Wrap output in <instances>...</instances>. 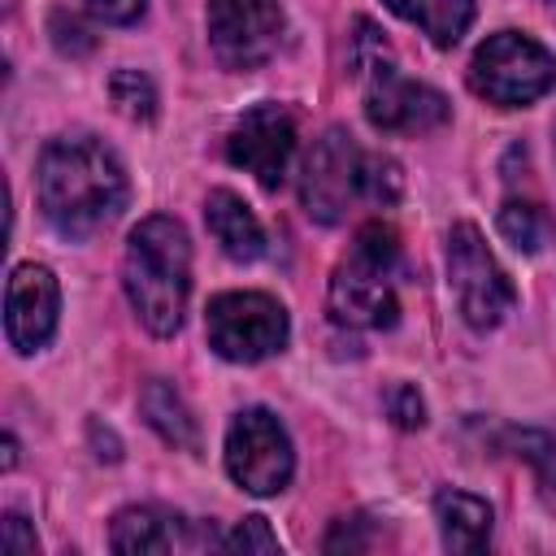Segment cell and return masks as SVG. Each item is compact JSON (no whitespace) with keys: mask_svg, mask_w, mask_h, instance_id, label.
Instances as JSON below:
<instances>
[{"mask_svg":"<svg viewBox=\"0 0 556 556\" xmlns=\"http://www.w3.org/2000/svg\"><path fill=\"white\" fill-rule=\"evenodd\" d=\"M400 165L391 156L365 152L348 130H326L308 161H304V178H300V204L313 222L334 226L348 217V204L369 200V204H391L400 200Z\"/></svg>","mask_w":556,"mask_h":556,"instance_id":"3","label":"cell"},{"mask_svg":"<svg viewBox=\"0 0 556 556\" xmlns=\"http://www.w3.org/2000/svg\"><path fill=\"white\" fill-rule=\"evenodd\" d=\"M552 4H556V0H552Z\"/></svg>","mask_w":556,"mask_h":556,"instance_id":"30","label":"cell"},{"mask_svg":"<svg viewBox=\"0 0 556 556\" xmlns=\"http://www.w3.org/2000/svg\"><path fill=\"white\" fill-rule=\"evenodd\" d=\"M495 226H500V235H504L517 252H539V248L552 239L547 213H543L539 204H526V200H508V204L500 208Z\"/></svg>","mask_w":556,"mask_h":556,"instance_id":"19","label":"cell"},{"mask_svg":"<svg viewBox=\"0 0 556 556\" xmlns=\"http://www.w3.org/2000/svg\"><path fill=\"white\" fill-rule=\"evenodd\" d=\"M369 547H378V521L365 513L334 521V530L326 534V552H369Z\"/></svg>","mask_w":556,"mask_h":556,"instance_id":"21","label":"cell"},{"mask_svg":"<svg viewBox=\"0 0 556 556\" xmlns=\"http://www.w3.org/2000/svg\"><path fill=\"white\" fill-rule=\"evenodd\" d=\"M552 148H556V122H552Z\"/></svg>","mask_w":556,"mask_h":556,"instance_id":"29","label":"cell"},{"mask_svg":"<svg viewBox=\"0 0 556 556\" xmlns=\"http://www.w3.org/2000/svg\"><path fill=\"white\" fill-rule=\"evenodd\" d=\"M295 452L269 408H239L226 430V473L252 495H278L291 482Z\"/></svg>","mask_w":556,"mask_h":556,"instance_id":"9","label":"cell"},{"mask_svg":"<svg viewBox=\"0 0 556 556\" xmlns=\"http://www.w3.org/2000/svg\"><path fill=\"white\" fill-rule=\"evenodd\" d=\"M356 74L365 78V117L378 126V130H391V135H426V130H439L447 117H452V104L443 91L426 87V83H413L395 70L387 43L378 39V30L369 22L356 26Z\"/></svg>","mask_w":556,"mask_h":556,"instance_id":"5","label":"cell"},{"mask_svg":"<svg viewBox=\"0 0 556 556\" xmlns=\"http://www.w3.org/2000/svg\"><path fill=\"white\" fill-rule=\"evenodd\" d=\"M500 443L513 456L534 465V478H539L543 495L552 500L556 495V439L547 430H517V426H508V430H500Z\"/></svg>","mask_w":556,"mask_h":556,"instance_id":"18","label":"cell"},{"mask_svg":"<svg viewBox=\"0 0 556 556\" xmlns=\"http://www.w3.org/2000/svg\"><path fill=\"white\" fill-rule=\"evenodd\" d=\"M0 547H4L9 556H35V552H39V539H35V530L26 526L22 513H4V521H0Z\"/></svg>","mask_w":556,"mask_h":556,"instance_id":"25","label":"cell"},{"mask_svg":"<svg viewBox=\"0 0 556 556\" xmlns=\"http://www.w3.org/2000/svg\"><path fill=\"white\" fill-rule=\"evenodd\" d=\"M282 35L278 0H208V43L226 70H256Z\"/></svg>","mask_w":556,"mask_h":556,"instance_id":"10","label":"cell"},{"mask_svg":"<svg viewBox=\"0 0 556 556\" xmlns=\"http://www.w3.org/2000/svg\"><path fill=\"white\" fill-rule=\"evenodd\" d=\"M447 278H452L460 317L473 330H495L513 313L517 291L500 269V261L491 256V248L482 243L473 222H456L447 230Z\"/></svg>","mask_w":556,"mask_h":556,"instance_id":"8","label":"cell"},{"mask_svg":"<svg viewBox=\"0 0 556 556\" xmlns=\"http://www.w3.org/2000/svg\"><path fill=\"white\" fill-rule=\"evenodd\" d=\"M122 287L152 334H174L191 291V243L174 217H143L122 256Z\"/></svg>","mask_w":556,"mask_h":556,"instance_id":"2","label":"cell"},{"mask_svg":"<svg viewBox=\"0 0 556 556\" xmlns=\"http://www.w3.org/2000/svg\"><path fill=\"white\" fill-rule=\"evenodd\" d=\"M109 96H113L117 113L130 117V122H152L156 117V87L139 70H117L109 78Z\"/></svg>","mask_w":556,"mask_h":556,"instance_id":"20","label":"cell"},{"mask_svg":"<svg viewBox=\"0 0 556 556\" xmlns=\"http://www.w3.org/2000/svg\"><path fill=\"white\" fill-rule=\"evenodd\" d=\"M226 552H278V534L269 530L265 517H243L226 539H222Z\"/></svg>","mask_w":556,"mask_h":556,"instance_id":"22","label":"cell"},{"mask_svg":"<svg viewBox=\"0 0 556 556\" xmlns=\"http://www.w3.org/2000/svg\"><path fill=\"white\" fill-rule=\"evenodd\" d=\"M56 313H61V287H56L52 269L48 265H17L9 274V287H4V334H9V343L22 356L39 352L56 330Z\"/></svg>","mask_w":556,"mask_h":556,"instance_id":"12","label":"cell"},{"mask_svg":"<svg viewBox=\"0 0 556 556\" xmlns=\"http://www.w3.org/2000/svg\"><path fill=\"white\" fill-rule=\"evenodd\" d=\"M395 261H400V239L387 222H365L356 230L352 252L334 265L330 274V313L343 326L356 330H387L400 317L395 300Z\"/></svg>","mask_w":556,"mask_h":556,"instance_id":"4","label":"cell"},{"mask_svg":"<svg viewBox=\"0 0 556 556\" xmlns=\"http://www.w3.org/2000/svg\"><path fill=\"white\" fill-rule=\"evenodd\" d=\"M113 552H174L182 543V517L156 504H130L113 517Z\"/></svg>","mask_w":556,"mask_h":556,"instance_id":"15","label":"cell"},{"mask_svg":"<svg viewBox=\"0 0 556 556\" xmlns=\"http://www.w3.org/2000/svg\"><path fill=\"white\" fill-rule=\"evenodd\" d=\"M204 334L222 361L256 365V361L282 352L291 321H287V308L265 291H226V295L208 300Z\"/></svg>","mask_w":556,"mask_h":556,"instance_id":"7","label":"cell"},{"mask_svg":"<svg viewBox=\"0 0 556 556\" xmlns=\"http://www.w3.org/2000/svg\"><path fill=\"white\" fill-rule=\"evenodd\" d=\"M139 413H143V421H148L169 447H187V452H195V443H200V434H195V417H191V408L182 404V395H178L169 382L152 378V382L143 387V395H139Z\"/></svg>","mask_w":556,"mask_h":556,"instance_id":"17","label":"cell"},{"mask_svg":"<svg viewBox=\"0 0 556 556\" xmlns=\"http://www.w3.org/2000/svg\"><path fill=\"white\" fill-rule=\"evenodd\" d=\"M382 4L395 17L413 22L439 48H452L473 22V0H382Z\"/></svg>","mask_w":556,"mask_h":556,"instance_id":"16","label":"cell"},{"mask_svg":"<svg viewBox=\"0 0 556 556\" xmlns=\"http://www.w3.org/2000/svg\"><path fill=\"white\" fill-rule=\"evenodd\" d=\"M434 521H439V534H443V547L447 552H486L491 543V504L469 495V491H439L434 495Z\"/></svg>","mask_w":556,"mask_h":556,"instance_id":"14","label":"cell"},{"mask_svg":"<svg viewBox=\"0 0 556 556\" xmlns=\"http://www.w3.org/2000/svg\"><path fill=\"white\" fill-rule=\"evenodd\" d=\"M52 43L61 48V52H91L96 48V39H91V30L74 17V13H52Z\"/></svg>","mask_w":556,"mask_h":556,"instance_id":"24","label":"cell"},{"mask_svg":"<svg viewBox=\"0 0 556 556\" xmlns=\"http://www.w3.org/2000/svg\"><path fill=\"white\" fill-rule=\"evenodd\" d=\"M295 152V122L282 104H256L248 109L226 139V156L230 165H239L243 174H252L261 187H282L287 165Z\"/></svg>","mask_w":556,"mask_h":556,"instance_id":"11","label":"cell"},{"mask_svg":"<svg viewBox=\"0 0 556 556\" xmlns=\"http://www.w3.org/2000/svg\"><path fill=\"white\" fill-rule=\"evenodd\" d=\"M39 208L48 226L65 239H87L109 226L126 204L122 161L91 135L52 139L39 152Z\"/></svg>","mask_w":556,"mask_h":556,"instance_id":"1","label":"cell"},{"mask_svg":"<svg viewBox=\"0 0 556 556\" xmlns=\"http://www.w3.org/2000/svg\"><path fill=\"white\" fill-rule=\"evenodd\" d=\"M387 413H391V421H395L400 430L426 426V400H421L417 387H408V382H395V387L387 391Z\"/></svg>","mask_w":556,"mask_h":556,"instance_id":"23","label":"cell"},{"mask_svg":"<svg viewBox=\"0 0 556 556\" xmlns=\"http://www.w3.org/2000/svg\"><path fill=\"white\" fill-rule=\"evenodd\" d=\"M87 434H91V447H96V456H100V460H117V456H122V443H117V434H113L109 426L91 421V426H87Z\"/></svg>","mask_w":556,"mask_h":556,"instance_id":"27","label":"cell"},{"mask_svg":"<svg viewBox=\"0 0 556 556\" xmlns=\"http://www.w3.org/2000/svg\"><path fill=\"white\" fill-rule=\"evenodd\" d=\"M552 78H556L552 52L521 30H495L491 39L478 43V52L469 61L473 96H482L486 104H500V109L534 104L552 87Z\"/></svg>","mask_w":556,"mask_h":556,"instance_id":"6","label":"cell"},{"mask_svg":"<svg viewBox=\"0 0 556 556\" xmlns=\"http://www.w3.org/2000/svg\"><path fill=\"white\" fill-rule=\"evenodd\" d=\"M17 465V443H13V434H4V469H13Z\"/></svg>","mask_w":556,"mask_h":556,"instance_id":"28","label":"cell"},{"mask_svg":"<svg viewBox=\"0 0 556 556\" xmlns=\"http://www.w3.org/2000/svg\"><path fill=\"white\" fill-rule=\"evenodd\" d=\"M83 4L104 22H135L143 13V0H83Z\"/></svg>","mask_w":556,"mask_h":556,"instance_id":"26","label":"cell"},{"mask_svg":"<svg viewBox=\"0 0 556 556\" xmlns=\"http://www.w3.org/2000/svg\"><path fill=\"white\" fill-rule=\"evenodd\" d=\"M204 222H208V235L217 239V248L230 261H256L265 252V230H261L256 213L235 191H208Z\"/></svg>","mask_w":556,"mask_h":556,"instance_id":"13","label":"cell"}]
</instances>
